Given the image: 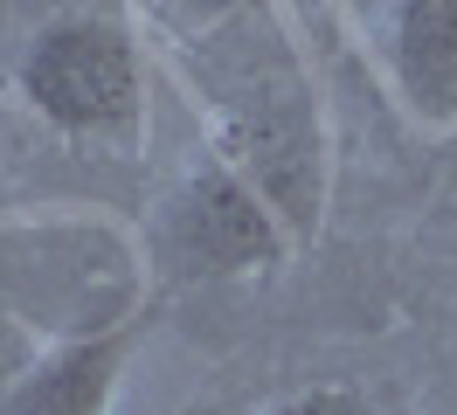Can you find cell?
Segmentation results:
<instances>
[{
    "label": "cell",
    "instance_id": "cell-1",
    "mask_svg": "<svg viewBox=\"0 0 457 415\" xmlns=\"http://www.w3.org/2000/svg\"><path fill=\"white\" fill-rule=\"evenodd\" d=\"M173 70L187 83L201 138L257 180L298 243H312L333 201V132H326L312 62L298 55L285 14L257 0L250 14L208 35H180Z\"/></svg>",
    "mask_w": 457,
    "mask_h": 415
},
{
    "label": "cell",
    "instance_id": "cell-2",
    "mask_svg": "<svg viewBox=\"0 0 457 415\" xmlns=\"http://www.w3.org/2000/svg\"><path fill=\"white\" fill-rule=\"evenodd\" d=\"M7 97L62 145L139 160L153 132V62L139 28L112 7H62L14 55Z\"/></svg>",
    "mask_w": 457,
    "mask_h": 415
},
{
    "label": "cell",
    "instance_id": "cell-3",
    "mask_svg": "<svg viewBox=\"0 0 457 415\" xmlns=\"http://www.w3.org/2000/svg\"><path fill=\"white\" fill-rule=\"evenodd\" d=\"M298 249L305 243L263 201V187L243 166H228L208 138L160 187L139 228V256L160 284H250V277H278Z\"/></svg>",
    "mask_w": 457,
    "mask_h": 415
},
{
    "label": "cell",
    "instance_id": "cell-4",
    "mask_svg": "<svg viewBox=\"0 0 457 415\" xmlns=\"http://www.w3.org/2000/svg\"><path fill=\"white\" fill-rule=\"evenodd\" d=\"M145 339H153V304H132L112 326L62 332L0 381V415H112Z\"/></svg>",
    "mask_w": 457,
    "mask_h": 415
},
{
    "label": "cell",
    "instance_id": "cell-5",
    "mask_svg": "<svg viewBox=\"0 0 457 415\" xmlns=\"http://www.w3.org/2000/svg\"><path fill=\"white\" fill-rule=\"evenodd\" d=\"M381 62L395 104L423 132H457V0H395Z\"/></svg>",
    "mask_w": 457,
    "mask_h": 415
},
{
    "label": "cell",
    "instance_id": "cell-6",
    "mask_svg": "<svg viewBox=\"0 0 457 415\" xmlns=\"http://www.w3.org/2000/svg\"><path fill=\"white\" fill-rule=\"evenodd\" d=\"M263 415H374V402L346 381H305V387H291V394H278Z\"/></svg>",
    "mask_w": 457,
    "mask_h": 415
},
{
    "label": "cell",
    "instance_id": "cell-7",
    "mask_svg": "<svg viewBox=\"0 0 457 415\" xmlns=\"http://www.w3.org/2000/svg\"><path fill=\"white\" fill-rule=\"evenodd\" d=\"M257 0H153V21L167 28V42L180 35H208V28L236 21V14H250Z\"/></svg>",
    "mask_w": 457,
    "mask_h": 415
}]
</instances>
